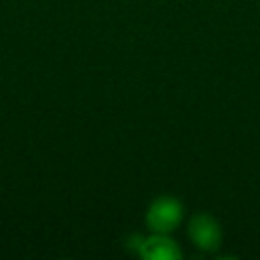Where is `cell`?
I'll list each match as a JSON object with an SVG mask.
<instances>
[{
	"mask_svg": "<svg viewBox=\"0 0 260 260\" xmlns=\"http://www.w3.org/2000/svg\"><path fill=\"white\" fill-rule=\"evenodd\" d=\"M183 221H185V205L179 197L169 193L156 195L144 211V223L148 232L175 234Z\"/></svg>",
	"mask_w": 260,
	"mask_h": 260,
	"instance_id": "1",
	"label": "cell"
},
{
	"mask_svg": "<svg viewBox=\"0 0 260 260\" xmlns=\"http://www.w3.org/2000/svg\"><path fill=\"white\" fill-rule=\"evenodd\" d=\"M128 248L144 260H181L183 248L173 234H134L128 238Z\"/></svg>",
	"mask_w": 260,
	"mask_h": 260,
	"instance_id": "2",
	"label": "cell"
},
{
	"mask_svg": "<svg viewBox=\"0 0 260 260\" xmlns=\"http://www.w3.org/2000/svg\"><path fill=\"white\" fill-rule=\"evenodd\" d=\"M187 238L199 252L215 254L223 244V230L217 217L207 211H197L187 221Z\"/></svg>",
	"mask_w": 260,
	"mask_h": 260,
	"instance_id": "3",
	"label": "cell"
}]
</instances>
